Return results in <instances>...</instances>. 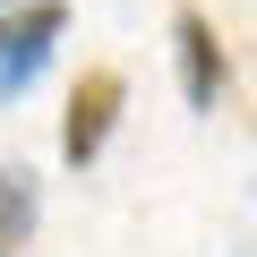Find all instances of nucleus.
I'll use <instances>...</instances> for the list:
<instances>
[{"label": "nucleus", "instance_id": "obj_3", "mask_svg": "<svg viewBox=\"0 0 257 257\" xmlns=\"http://www.w3.org/2000/svg\"><path fill=\"white\" fill-rule=\"evenodd\" d=\"M172 60H180V94H189V111H214L223 103V86H231V60H223V35H214V18L206 9H172Z\"/></svg>", "mask_w": 257, "mask_h": 257}, {"label": "nucleus", "instance_id": "obj_2", "mask_svg": "<svg viewBox=\"0 0 257 257\" xmlns=\"http://www.w3.org/2000/svg\"><path fill=\"white\" fill-rule=\"evenodd\" d=\"M60 35H69V0H9L0 9V94H26Z\"/></svg>", "mask_w": 257, "mask_h": 257}, {"label": "nucleus", "instance_id": "obj_5", "mask_svg": "<svg viewBox=\"0 0 257 257\" xmlns=\"http://www.w3.org/2000/svg\"><path fill=\"white\" fill-rule=\"evenodd\" d=\"M0 257H9V248H0Z\"/></svg>", "mask_w": 257, "mask_h": 257}, {"label": "nucleus", "instance_id": "obj_1", "mask_svg": "<svg viewBox=\"0 0 257 257\" xmlns=\"http://www.w3.org/2000/svg\"><path fill=\"white\" fill-rule=\"evenodd\" d=\"M120 111H128V77H120V69H77L69 111H60V163H69V172H86V163L111 146Z\"/></svg>", "mask_w": 257, "mask_h": 257}, {"label": "nucleus", "instance_id": "obj_4", "mask_svg": "<svg viewBox=\"0 0 257 257\" xmlns=\"http://www.w3.org/2000/svg\"><path fill=\"white\" fill-rule=\"evenodd\" d=\"M35 214H43L35 206V180L26 172H0V248H26L35 240Z\"/></svg>", "mask_w": 257, "mask_h": 257}]
</instances>
